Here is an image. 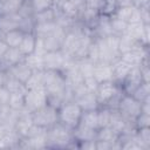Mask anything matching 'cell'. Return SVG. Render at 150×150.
<instances>
[{
    "label": "cell",
    "mask_w": 150,
    "mask_h": 150,
    "mask_svg": "<svg viewBox=\"0 0 150 150\" xmlns=\"http://www.w3.org/2000/svg\"><path fill=\"white\" fill-rule=\"evenodd\" d=\"M122 93L123 91L120 84H117L115 81H107L98 83L95 95L100 107H109L115 109Z\"/></svg>",
    "instance_id": "cell-1"
},
{
    "label": "cell",
    "mask_w": 150,
    "mask_h": 150,
    "mask_svg": "<svg viewBox=\"0 0 150 150\" xmlns=\"http://www.w3.org/2000/svg\"><path fill=\"white\" fill-rule=\"evenodd\" d=\"M95 41L98 50V61L112 63L120 57L118 35L111 34L104 38H95Z\"/></svg>",
    "instance_id": "cell-2"
},
{
    "label": "cell",
    "mask_w": 150,
    "mask_h": 150,
    "mask_svg": "<svg viewBox=\"0 0 150 150\" xmlns=\"http://www.w3.org/2000/svg\"><path fill=\"white\" fill-rule=\"evenodd\" d=\"M74 141L73 130L63 125L60 122H56L54 125L47 129V143L48 146L54 148H68Z\"/></svg>",
    "instance_id": "cell-3"
},
{
    "label": "cell",
    "mask_w": 150,
    "mask_h": 150,
    "mask_svg": "<svg viewBox=\"0 0 150 150\" xmlns=\"http://www.w3.org/2000/svg\"><path fill=\"white\" fill-rule=\"evenodd\" d=\"M82 112H83V110L74 100L67 101L57 108L59 122L73 130L80 123Z\"/></svg>",
    "instance_id": "cell-4"
},
{
    "label": "cell",
    "mask_w": 150,
    "mask_h": 150,
    "mask_svg": "<svg viewBox=\"0 0 150 150\" xmlns=\"http://www.w3.org/2000/svg\"><path fill=\"white\" fill-rule=\"evenodd\" d=\"M76 59L64 54L61 49L50 50L43 55V68L49 70H57L62 73Z\"/></svg>",
    "instance_id": "cell-5"
},
{
    "label": "cell",
    "mask_w": 150,
    "mask_h": 150,
    "mask_svg": "<svg viewBox=\"0 0 150 150\" xmlns=\"http://www.w3.org/2000/svg\"><path fill=\"white\" fill-rule=\"evenodd\" d=\"M116 109L122 114V116L128 122H135L136 117L141 114V102L137 101L132 95L122 93Z\"/></svg>",
    "instance_id": "cell-6"
},
{
    "label": "cell",
    "mask_w": 150,
    "mask_h": 150,
    "mask_svg": "<svg viewBox=\"0 0 150 150\" xmlns=\"http://www.w3.org/2000/svg\"><path fill=\"white\" fill-rule=\"evenodd\" d=\"M32 118H33L34 124L48 129L52 125H54L56 122H59L57 108L48 103L45 107L33 111L32 112Z\"/></svg>",
    "instance_id": "cell-7"
},
{
    "label": "cell",
    "mask_w": 150,
    "mask_h": 150,
    "mask_svg": "<svg viewBox=\"0 0 150 150\" xmlns=\"http://www.w3.org/2000/svg\"><path fill=\"white\" fill-rule=\"evenodd\" d=\"M46 104H48V95L43 87L27 89L25 94V108L29 112H33Z\"/></svg>",
    "instance_id": "cell-8"
},
{
    "label": "cell",
    "mask_w": 150,
    "mask_h": 150,
    "mask_svg": "<svg viewBox=\"0 0 150 150\" xmlns=\"http://www.w3.org/2000/svg\"><path fill=\"white\" fill-rule=\"evenodd\" d=\"M33 125H34V122L32 118V112H29L26 108L20 110L19 116H18L16 122H15V125H14V129L19 134V136L21 138L26 137Z\"/></svg>",
    "instance_id": "cell-9"
},
{
    "label": "cell",
    "mask_w": 150,
    "mask_h": 150,
    "mask_svg": "<svg viewBox=\"0 0 150 150\" xmlns=\"http://www.w3.org/2000/svg\"><path fill=\"white\" fill-rule=\"evenodd\" d=\"M22 20H23V16L19 12L0 15V35L13 29H20Z\"/></svg>",
    "instance_id": "cell-10"
},
{
    "label": "cell",
    "mask_w": 150,
    "mask_h": 150,
    "mask_svg": "<svg viewBox=\"0 0 150 150\" xmlns=\"http://www.w3.org/2000/svg\"><path fill=\"white\" fill-rule=\"evenodd\" d=\"M94 79L98 82H107V81H114V75H112V67L111 63L98 61L94 66Z\"/></svg>",
    "instance_id": "cell-11"
},
{
    "label": "cell",
    "mask_w": 150,
    "mask_h": 150,
    "mask_svg": "<svg viewBox=\"0 0 150 150\" xmlns=\"http://www.w3.org/2000/svg\"><path fill=\"white\" fill-rule=\"evenodd\" d=\"M112 67V75H114V81L117 84H122V82L124 81V79L128 76L129 71L131 70L132 66H130L129 63H127L125 61H123L121 57H118L117 60H115L111 63Z\"/></svg>",
    "instance_id": "cell-12"
},
{
    "label": "cell",
    "mask_w": 150,
    "mask_h": 150,
    "mask_svg": "<svg viewBox=\"0 0 150 150\" xmlns=\"http://www.w3.org/2000/svg\"><path fill=\"white\" fill-rule=\"evenodd\" d=\"M6 73H7L9 76H12V77H14V79L21 81L22 83H26V81L28 80V77H29L30 74L33 73V70H32V69L28 67V64L22 60L21 62H19V63L12 66L11 68H8V69L6 70Z\"/></svg>",
    "instance_id": "cell-13"
},
{
    "label": "cell",
    "mask_w": 150,
    "mask_h": 150,
    "mask_svg": "<svg viewBox=\"0 0 150 150\" xmlns=\"http://www.w3.org/2000/svg\"><path fill=\"white\" fill-rule=\"evenodd\" d=\"M23 55L22 53L19 50V48H14V47H9L7 53L5 54L2 61L0 62V69L1 70H7L8 68H11L12 66L21 62L23 60Z\"/></svg>",
    "instance_id": "cell-14"
},
{
    "label": "cell",
    "mask_w": 150,
    "mask_h": 150,
    "mask_svg": "<svg viewBox=\"0 0 150 150\" xmlns=\"http://www.w3.org/2000/svg\"><path fill=\"white\" fill-rule=\"evenodd\" d=\"M83 111H88V110H96L100 108V104L97 102V98H96V95L95 93H91V91H87L86 94L81 95L80 97L75 98L74 100Z\"/></svg>",
    "instance_id": "cell-15"
},
{
    "label": "cell",
    "mask_w": 150,
    "mask_h": 150,
    "mask_svg": "<svg viewBox=\"0 0 150 150\" xmlns=\"http://www.w3.org/2000/svg\"><path fill=\"white\" fill-rule=\"evenodd\" d=\"M96 131L95 129L88 128L83 124H77L74 129H73V136H74V141L77 142H83V141H91V139H96Z\"/></svg>",
    "instance_id": "cell-16"
},
{
    "label": "cell",
    "mask_w": 150,
    "mask_h": 150,
    "mask_svg": "<svg viewBox=\"0 0 150 150\" xmlns=\"http://www.w3.org/2000/svg\"><path fill=\"white\" fill-rule=\"evenodd\" d=\"M35 43H36V36L33 32H27L25 33L21 43L19 45V50L22 53L23 56L29 55L32 53H34L35 49Z\"/></svg>",
    "instance_id": "cell-17"
},
{
    "label": "cell",
    "mask_w": 150,
    "mask_h": 150,
    "mask_svg": "<svg viewBox=\"0 0 150 150\" xmlns=\"http://www.w3.org/2000/svg\"><path fill=\"white\" fill-rule=\"evenodd\" d=\"M23 35H25V32L23 30H21V29H13V30L6 32L2 35H0V39H2L8 45V47L18 48L19 45L22 41Z\"/></svg>",
    "instance_id": "cell-18"
},
{
    "label": "cell",
    "mask_w": 150,
    "mask_h": 150,
    "mask_svg": "<svg viewBox=\"0 0 150 150\" xmlns=\"http://www.w3.org/2000/svg\"><path fill=\"white\" fill-rule=\"evenodd\" d=\"M96 139L104 141L109 143H115L120 141V134H117L114 129H111L109 125L98 128L96 131Z\"/></svg>",
    "instance_id": "cell-19"
},
{
    "label": "cell",
    "mask_w": 150,
    "mask_h": 150,
    "mask_svg": "<svg viewBox=\"0 0 150 150\" xmlns=\"http://www.w3.org/2000/svg\"><path fill=\"white\" fill-rule=\"evenodd\" d=\"M26 0H4L0 2V15L18 13Z\"/></svg>",
    "instance_id": "cell-20"
},
{
    "label": "cell",
    "mask_w": 150,
    "mask_h": 150,
    "mask_svg": "<svg viewBox=\"0 0 150 150\" xmlns=\"http://www.w3.org/2000/svg\"><path fill=\"white\" fill-rule=\"evenodd\" d=\"M80 124H83L88 128L98 129V115H97V109L96 110H88V111H83L82 116H81V121Z\"/></svg>",
    "instance_id": "cell-21"
},
{
    "label": "cell",
    "mask_w": 150,
    "mask_h": 150,
    "mask_svg": "<svg viewBox=\"0 0 150 150\" xmlns=\"http://www.w3.org/2000/svg\"><path fill=\"white\" fill-rule=\"evenodd\" d=\"M5 87L7 88L9 94H26V91H27V88H26L25 83H22L21 81L9 76L8 74H7V77H6Z\"/></svg>",
    "instance_id": "cell-22"
},
{
    "label": "cell",
    "mask_w": 150,
    "mask_h": 150,
    "mask_svg": "<svg viewBox=\"0 0 150 150\" xmlns=\"http://www.w3.org/2000/svg\"><path fill=\"white\" fill-rule=\"evenodd\" d=\"M76 60H77V68L82 75L83 80L88 79V77H93L95 63L91 60H89L88 57H82V59H76Z\"/></svg>",
    "instance_id": "cell-23"
},
{
    "label": "cell",
    "mask_w": 150,
    "mask_h": 150,
    "mask_svg": "<svg viewBox=\"0 0 150 150\" xmlns=\"http://www.w3.org/2000/svg\"><path fill=\"white\" fill-rule=\"evenodd\" d=\"M137 43L138 42L135 39H132L130 35L123 33L122 35L118 36V52H120V55L131 50Z\"/></svg>",
    "instance_id": "cell-24"
},
{
    "label": "cell",
    "mask_w": 150,
    "mask_h": 150,
    "mask_svg": "<svg viewBox=\"0 0 150 150\" xmlns=\"http://www.w3.org/2000/svg\"><path fill=\"white\" fill-rule=\"evenodd\" d=\"M43 70H33V73L30 74V76L28 77V80L25 83L27 89L43 87Z\"/></svg>",
    "instance_id": "cell-25"
},
{
    "label": "cell",
    "mask_w": 150,
    "mask_h": 150,
    "mask_svg": "<svg viewBox=\"0 0 150 150\" xmlns=\"http://www.w3.org/2000/svg\"><path fill=\"white\" fill-rule=\"evenodd\" d=\"M23 61L28 64V67L32 70H43V56L36 54V53H32L29 55H26L23 57Z\"/></svg>",
    "instance_id": "cell-26"
},
{
    "label": "cell",
    "mask_w": 150,
    "mask_h": 150,
    "mask_svg": "<svg viewBox=\"0 0 150 150\" xmlns=\"http://www.w3.org/2000/svg\"><path fill=\"white\" fill-rule=\"evenodd\" d=\"M136 7L134 5L131 6H123V7H117L116 12L114 13V15H116L117 18H120L121 20L125 21L127 23H129L131 21V18H132V14L135 12Z\"/></svg>",
    "instance_id": "cell-27"
},
{
    "label": "cell",
    "mask_w": 150,
    "mask_h": 150,
    "mask_svg": "<svg viewBox=\"0 0 150 150\" xmlns=\"http://www.w3.org/2000/svg\"><path fill=\"white\" fill-rule=\"evenodd\" d=\"M110 26H111V29H112V33L115 35H122L123 33H125V29H127V26L128 23L123 20H121L120 18H117L116 15H110Z\"/></svg>",
    "instance_id": "cell-28"
},
{
    "label": "cell",
    "mask_w": 150,
    "mask_h": 150,
    "mask_svg": "<svg viewBox=\"0 0 150 150\" xmlns=\"http://www.w3.org/2000/svg\"><path fill=\"white\" fill-rule=\"evenodd\" d=\"M33 13H39L53 8V0H28Z\"/></svg>",
    "instance_id": "cell-29"
},
{
    "label": "cell",
    "mask_w": 150,
    "mask_h": 150,
    "mask_svg": "<svg viewBox=\"0 0 150 150\" xmlns=\"http://www.w3.org/2000/svg\"><path fill=\"white\" fill-rule=\"evenodd\" d=\"M8 105L13 110H22L25 108V94H9Z\"/></svg>",
    "instance_id": "cell-30"
},
{
    "label": "cell",
    "mask_w": 150,
    "mask_h": 150,
    "mask_svg": "<svg viewBox=\"0 0 150 150\" xmlns=\"http://www.w3.org/2000/svg\"><path fill=\"white\" fill-rule=\"evenodd\" d=\"M149 94H150V90H149V83H144V82H142V83L136 88V90L132 93V96H134L137 101L142 102V101L149 98Z\"/></svg>",
    "instance_id": "cell-31"
},
{
    "label": "cell",
    "mask_w": 150,
    "mask_h": 150,
    "mask_svg": "<svg viewBox=\"0 0 150 150\" xmlns=\"http://www.w3.org/2000/svg\"><path fill=\"white\" fill-rule=\"evenodd\" d=\"M136 136L138 137V139L142 143V145L144 146V149L150 148V127L136 129Z\"/></svg>",
    "instance_id": "cell-32"
},
{
    "label": "cell",
    "mask_w": 150,
    "mask_h": 150,
    "mask_svg": "<svg viewBox=\"0 0 150 150\" xmlns=\"http://www.w3.org/2000/svg\"><path fill=\"white\" fill-rule=\"evenodd\" d=\"M117 7L118 6H117L116 0H103V5H102V8H101L100 14L110 16V15H112L116 12Z\"/></svg>",
    "instance_id": "cell-33"
},
{
    "label": "cell",
    "mask_w": 150,
    "mask_h": 150,
    "mask_svg": "<svg viewBox=\"0 0 150 150\" xmlns=\"http://www.w3.org/2000/svg\"><path fill=\"white\" fill-rule=\"evenodd\" d=\"M102 5H103V0H84L82 8H87V9L100 13Z\"/></svg>",
    "instance_id": "cell-34"
},
{
    "label": "cell",
    "mask_w": 150,
    "mask_h": 150,
    "mask_svg": "<svg viewBox=\"0 0 150 150\" xmlns=\"http://www.w3.org/2000/svg\"><path fill=\"white\" fill-rule=\"evenodd\" d=\"M134 123H135L136 129H138V128L150 127V115L141 112V114L136 117V120H135V122H134Z\"/></svg>",
    "instance_id": "cell-35"
},
{
    "label": "cell",
    "mask_w": 150,
    "mask_h": 150,
    "mask_svg": "<svg viewBox=\"0 0 150 150\" xmlns=\"http://www.w3.org/2000/svg\"><path fill=\"white\" fill-rule=\"evenodd\" d=\"M83 84L86 86L87 90L88 91H91V93H95L96 89H97V86H98V82L93 77H88V79H84L83 80Z\"/></svg>",
    "instance_id": "cell-36"
},
{
    "label": "cell",
    "mask_w": 150,
    "mask_h": 150,
    "mask_svg": "<svg viewBox=\"0 0 150 150\" xmlns=\"http://www.w3.org/2000/svg\"><path fill=\"white\" fill-rule=\"evenodd\" d=\"M8 100H9V91L7 90V88L5 86L0 87V108L7 105Z\"/></svg>",
    "instance_id": "cell-37"
},
{
    "label": "cell",
    "mask_w": 150,
    "mask_h": 150,
    "mask_svg": "<svg viewBox=\"0 0 150 150\" xmlns=\"http://www.w3.org/2000/svg\"><path fill=\"white\" fill-rule=\"evenodd\" d=\"M80 143V148L81 149H90L94 150L96 149V139H91V141H83V142H79Z\"/></svg>",
    "instance_id": "cell-38"
},
{
    "label": "cell",
    "mask_w": 150,
    "mask_h": 150,
    "mask_svg": "<svg viewBox=\"0 0 150 150\" xmlns=\"http://www.w3.org/2000/svg\"><path fill=\"white\" fill-rule=\"evenodd\" d=\"M8 45L2 40V39H0V62L2 61V59H4V56H5V54L7 53V50H8Z\"/></svg>",
    "instance_id": "cell-39"
},
{
    "label": "cell",
    "mask_w": 150,
    "mask_h": 150,
    "mask_svg": "<svg viewBox=\"0 0 150 150\" xmlns=\"http://www.w3.org/2000/svg\"><path fill=\"white\" fill-rule=\"evenodd\" d=\"M149 1L150 0H132V5L135 7H145V6H149Z\"/></svg>",
    "instance_id": "cell-40"
},
{
    "label": "cell",
    "mask_w": 150,
    "mask_h": 150,
    "mask_svg": "<svg viewBox=\"0 0 150 150\" xmlns=\"http://www.w3.org/2000/svg\"><path fill=\"white\" fill-rule=\"evenodd\" d=\"M6 77H7L6 70H1V69H0V87H4V86H5Z\"/></svg>",
    "instance_id": "cell-41"
},
{
    "label": "cell",
    "mask_w": 150,
    "mask_h": 150,
    "mask_svg": "<svg viewBox=\"0 0 150 150\" xmlns=\"http://www.w3.org/2000/svg\"><path fill=\"white\" fill-rule=\"evenodd\" d=\"M66 0H53V8L55 9H60V7L64 4Z\"/></svg>",
    "instance_id": "cell-42"
},
{
    "label": "cell",
    "mask_w": 150,
    "mask_h": 150,
    "mask_svg": "<svg viewBox=\"0 0 150 150\" xmlns=\"http://www.w3.org/2000/svg\"><path fill=\"white\" fill-rule=\"evenodd\" d=\"M4 125V117L1 116V114H0V128Z\"/></svg>",
    "instance_id": "cell-43"
},
{
    "label": "cell",
    "mask_w": 150,
    "mask_h": 150,
    "mask_svg": "<svg viewBox=\"0 0 150 150\" xmlns=\"http://www.w3.org/2000/svg\"><path fill=\"white\" fill-rule=\"evenodd\" d=\"M1 1H4V0H0V2H1Z\"/></svg>",
    "instance_id": "cell-44"
}]
</instances>
